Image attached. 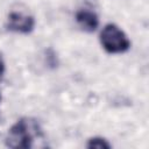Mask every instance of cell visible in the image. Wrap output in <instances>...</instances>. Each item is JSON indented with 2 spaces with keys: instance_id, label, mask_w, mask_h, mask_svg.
<instances>
[{
  "instance_id": "1",
  "label": "cell",
  "mask_w": 149,
  "mask_h": 149,
  "mask_svg": "<svg viewBox=\"0 0 149 149\" xmlns=\"http://www.w3.org/2000/svg\"><path fill=\"white\" fill-rule=\"evenodd\" d=\"M40 136H42V132L37 121L28 118H22L8 129L6 144L9 148L28 149L33 147L34 139Z\"/></svg>"
},
{
  "instance_id": "2",
  "label": "cell",
  "mask_w": 149,
  "mask_h": 149,
  "mask_svg": "<svg viewBox=\"0 0 149 149\" xmlns=\"http://www.w3.org/2000/svg\"><path fill=\"white\" fill-rule=\"evenodd\" d=\"M100 43L108 54H122L130 48V41L127 35L114 23H108L102 28Z\"/></svg>"
},
{
  "instance_id": "3",
  "label": "cell",
  "mask_w": 149,
  "mask_h": 149,
  "mask_svg": "<svg viewBox=\"0 0 149 149\" xmlns=\"http://www.w3.org/2000/svg\"><path fill=\"white\" fill-rule=\"evenodd\" d=\"M35 19L34 16L22 12H10L7 19L6 28L9 31L19 34H29L34 30Z\"/></svg>"
},
{
  "instance_id": "4",
  "label": "cell",
  "mask_w": 149,
  "mask_h": 149,
  "mask_svg": "<svg viewBox=\"0 0 149 149\" xmlns=\"http://www.w3.org/2000/svg\"><path fill=\"white\" fill-rule=\"evenodd\" d=\"M76 21L78 26L87 33L94 31L99 26L98 15L90 9H79L76 13Z\"/></svg>"
},
{
  "instance_id": "5",
  "label": "cell",
  "mask_w": 149,
  "mask_h": 149,
  "mask_svg": "<svg viewBox=\"0 0 149 149\" xmlns=\"http://www.w3.org/2000/svg\"><path fill=\"white\" fill-rule=\"evenodd\" d=\"M87 148L90 149H108L111 148V144L107 142V140L102 137H92L87 142Z\"/></svg>"
},
{
  "instance_id": "6",
  "label": "cell",
  "mask_w": 149,
  "mask_h": 149,
  "mask_svg": "<svg viewBox=\"0 0 149 149\" xmlns=\"http://www.w3.org/2000/svg\"><path fill=\"white\" fill-rule=\"evenodd\" d=\"M3 72H5V61H3L2 55L0 52V77L3 74Z\"/></svg>"
}]
</instances>
